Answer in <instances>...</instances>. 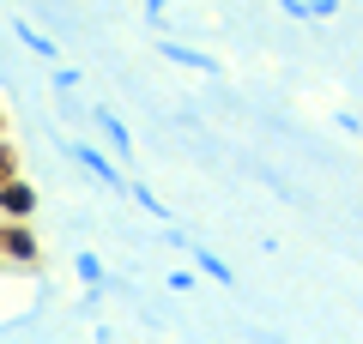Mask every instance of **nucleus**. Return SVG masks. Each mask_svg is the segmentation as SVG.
I'll use <instances>...</instances> for the list:
<instances>
[{
  "mask_svg": "<svg viewBox=\"0 0 363 344\" xmlns=\"http://www.w3.org/2000/svg\"><path fill=\"white\" fill-rule=\"evenodd\" d=\"M0 260H6V266H37L43 260L37 217H0Z\"/></svg>",
  "mask_w": 363,
  "mask_h": 344,
  "instance_id": "f257e3e1",
  "label": "nucleus"
},
{
  "mask_svg": "<svg viewBox=\"0 0 363 344\" xmlns=\"http://www.w3.org/2000/svg\"><path fill=\"white\" fill-rule=\"evenodd\" d=\"M67 157H73L85 176H97V188H109V193H128V181H121V169H116V151H104V145H91V139H67L61 145Z\"/></svg>",
  "mask_w": 363,
  "mask_h": 344,
  "instance_id": "f03ea898",
  "label": "nucleus"
},
{
  "mask_svg": "<svg viewBox=\"0 0 363 344\" xmlns=\"http://www.w3.org/2000/svg\"><path fill=\"white\" fill-rule=\"evenodd\" d=\"M37 212H43V193L37 181H25V169L0 181V217H37Z\"/></svg>",
  "mask_w": 363,
  "mask_h": 344,
  "instance_id": "7ed1b4c3",
  "label": "nucleus"
},
{
  "mask_svg": "<svg viewBox=\"0 0 363 344\" xmlns=\"http://www.w3.org/2000/svg\"><path fill=\"white\" fill-rule=\"evenodd\" d=\"M157 55H164L169 67H188V73H206V79H218V73H224V67L212 61L206 49H194V42H176V37H164V42H157Z\"/></svg>",
  "mask_w": 363,
  "mask_h": 344,
  "instance_id": "20e7f679",
  "label": "nucleus"
},
{
  "mask_svg": "<svg viewBox=\"0 0 363 344\" xmlns=\"http://www.w3.org/2000/svg\"><path fill=\"white\" fill-rule=\"evenodd\" d=\"M91 121H97V133H104V145L116 157H133V133H128V121H121L116 109H104V103H97V109H91Z\"/></svg>",
  "mask_w": 363,
  "mask_h": 344,
  "instance_id": "39448f33",
  "label": "nucleus"
},
{
  "mask_svg": "<svg viewBox=\"0 0 363 344\" xmlns=\"http://www.w3.org/2000/svg\"><path fill=\"white\" fill-rule=\"evenodd\" d=\"M13 37H18V42H25V49H30V55H37V61H43V67H55V61H61V49H55V37H43V30H37V25H30V18H18V13H13Z\"/></svg>",
  "mask_w": 363,
  "mask_h": 344,
  "instance_id": "423d86ee",
  "label": "nucleus"
},
{
  "mask_svg": "<svg viewBox=\"0 0 363 344\" xmlns=\"http://www.w3.org/2000/svg\"><path fill=\"white\" fill-rule=\"evenodd\" d=\"M128 200L140 205L152 224H169V205H164V193H157V188H145V181H128Z\"/></svg>",
  "mask_w": 363,
  "mask_h": 344,
  "instance_id": "0eeeda50",
  "label": "nucleus"
},
{
  "mask_svg": "<svg viewBox=\"0 0 363 344\" xmlns=\"http://www.w3.org/2000/svg\"><path fill=\"white\" fill-rule=\"evenodd\" d=\"M188 254H194V272H200V278H212V284H224V290H230V284H236V272L224 266V260L212 254V248H188Z\"/></svg>",
  "mask_w": 363,
  "mask_h": 344,
  "instance_id": "6e6552de",
  "label": "nucleus"
},
{
  "mask_svg": "<svg viewBox=\"0 0 363 344\" xmlns=\"http://www.w3.org/2000/svg\"><path fill=\"white\" fill-rule=\"evenodd\" d=\"M73 272H79V284H85L91 296L109 284V272H104V260H97V254H73Z\"/></svg>",
  "mask_w": 363,
  "mask_h": 344,
  "instance_id": "1a4fd4ad",
  "label": "nucleus"
},
{
  "mask_svg": "<svg viewBox=\"0 0 363 344\" xmlns=\"http://www.w3.org/2000/svg\"><path fill=\"white\" fill-rule=\"evenodd\" d=\"M18 169H25V151H18V145L6 139V133H0V181H6V176H18Z\"/></svg>",
  "mask_w": 363,
  "mask_h": 344,
  "instance_id": "9d476101",
  "label": "nucleus"
},
{
  "mask_svg": "<svg viewBox=\"0 0 363 344\" xmlns=\"http://www.w3.org/2000/svg\"><path fill=\"white\" fill-rule=\"evenodd\" d=\"M49 79H55L61 91H79V67H49Z\"/></svg>",
  "mask_w": 363,
  "mask_h": 344,
  "instance_id": "9b49d317",
  "label": "nucleus"
},
{
  "mask_svg": "<svg viewBox=\"0 0 363 344\" xmlns=\"http://www.w3.org/2000/svg\"><path fill=\"white\" fill-rule=\"evenodd\" d=\"M309 18H339V0H309Z\"/></svg>",
  "mask_w": 363,
  "mask_h": 344,
  "instance_id": "f8f14e48",
  "label": "nucleus"
},
{
  "mask_svg": "<svg viewBox=\"0 0 363 344\" xmlns=\"http://www.w3.org/2000/svg\"><path fill=\"white\" fill-rule=\"evenodd\" d=\"M279 13L285 18H309V0H279Z\"/></svg>",
  "mask_w": 363,
  "mask_h": 344,
  "instance_id": "ddd939ff",
  "label": "nucleus"
},
{
  "mask_svg": "<svg viewBox=\"0 0 363 344\" xmlns=\"http://www.w3.org/2000/svg\"><path fill=\"white\" fill-rule=\"evenodd\" d=\"M145 18L157 25V18H164V0H145Z\"/></svg>",
  "mask_w": 363,
  "mask_h": 344,
  "instance_id": "4468645a",
  "label": "nucleus"
},
{
  "mask_svg": "<svg viewBox=\"0 0 363 344\" xmlns=\"http://www.w3.org/2000/svg\"><path fill=\"white\" fill-rule=\"evenodd\" d=\"M0 133H6V109H0Z\"/></svg>",
  "mask_w": 363,
  "mask_h": 344,
  "instance_id": "2eb2a0df",
  "label": "nucleus"
}]
</instances>
